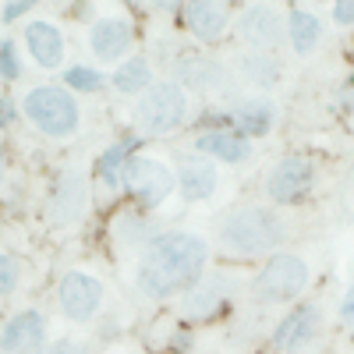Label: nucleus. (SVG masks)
Segmentation results:
<instances>
[{
  "instance_id": "1",
  "label": "nucleus",
  "mask_w": 354,
  "mask_h": 354,
  "mask_svg": "<svg viewBox=\"0 0 354 354\" xmlns=\"http://www.w3.org/2000/svg\"><path fill=\"white\" fill-rule=\"evenodd\" d=\"M209 262V241L192 230H160L156 238L142 248L135 287L149 301H167L174 294H188Z\"/></svg>"
},
{
  "instance_id": "2",
  "label": "nucleus",
  "mask_w": 354,
  "mask_h": 354,
  "mask_svg": "<svg viewBox=\"0 0 354 354\" xmlns=\"http://www.w3.org/2000/svg\"><path fill=\"white\" fill-rule=\"evenodd\" d=\"M287 220L283 213L270 209V205H241L220 220L216 227V241L223 255L234 259H262V255H277L287 241Z\"/></svg>"
},
{
  "instance_id": "3",
  "label": "nucleus",
  "mask_w": 354,
  "mask_h": 354,
  "mask_svg": "<svg viewBox=\"0 0 354 354\" xmlns=\"http://www.w3.org/2000/svg\"><path fill=\"white\" fill-rule=\"evenodd\" d=\"M21 117L32 124L43 138L64 142L75 138L82 128V106L71 88L57 85V82H39L28 85V93L21 96Z\"/></svg>"
},
{
  "instance_id": "4",
  "label": "nucleus",
  "mask_w": 354,
  "mask_h": 354,
  "mask_svg": "<svg viewBox=\"0 0 354 354\" xmlns=\"http://www.w3.org/2000/svg\"><path fill=\"white\" fill-rule=\"evenodd\" d=\"M188 93L174 78L153 82V88H145L142 100L135 103V128L138 135H170L181 131L188 121Z\"/></svg>"
},
{
  "instance_id": "5",
  "label": "nucleus",
  "mask_w": 354,
  "mask_h": 354,
  "mask_svg": "<svg viewBox=\"0 0 354 354\" xmlns=\"http://www.w3.org/2000/svg\"><path fill=\"white\" fill-rule=\"evenodd\" d=\"M312 280V270L301 255L294 252H277L273 259H266V266L252 280V298L259 305H287L294 298H301L305 287Z\"/></svg>"
},
{
  "instance_id": "6",
  "label": "nucleus",
  "mask_w": 354,
  "mask_h": 354,
  "mask_svg": "<svg viewBox=\"0 0 354 354\" xmlns=\"http://www.w3.org/2000/svg\"><path fill=\"white\" fill-rule=\"evenodd\" d=\"M124 188L138 205V213H153L177 192V174L153 156H131L124 170Z\"/></svg>"
},
{
  "instance_id": "7",
  "label": "nucleus",
  "mask_w": 354,
  "mask_h": 354,
  "mask_svg": "<svg viewBox=\"0 0 354 354\" xmlns=\"http://www.w3.org/2000/svg\"><path fill=\"white\" fill-rule=\"evenodd\" d=\"M315 160L305 156V153H290V156H280L270 174H266V195L277 205H294V202H305L315 188Z\"/></svg>"
},
{
  "instance_id": "8",
  "label": "nucleus",
  "mask_w": 354,
  "mask_h": 354,
  "mask_svg": "<svg viewBox=\"0 0 354 354\" xmlns=\"http://www.w3.org/2000/svg\"><path fill=\"white\" fill-rule=\"evenodd\" d=\"M322 330H326V322H322V305L319 301H301V305H294L277 326H273V351L277 354H308Z\"/></svg>"
},
{
  "instance_id": "9",
  "label": "nucleus",
  "mask_w": 354,
  "mask_h": 354,
  "mask_svg": "<svg viewBox=\"0 0 354 354\" xmlns=\"http://www.w3.org/2000/svg\"><path fill=\"white\" fill-rule=\"evenodd\" d=\"M106 287L96 273L88 270H68L57 283V305L71 322H93L103 308Z\"/></svg>"
},
{
  "instance_id": "10",
  "label": "nucleus",
  "mask_w": 354,
  "mask_h": 354,
  "mask_svg": "<svg viewBox=\"0 0 354 354\" xmlns=\"http://www.w3.org/2000/svg\"><path fill=\"white\" fill-rule=\"evenodd\" d=\"M234 294H238V277L234 273H205L188 294H181V312L192 322H209L230 308Z\"/></svg>"
},
{
  "instance_id": "11",
  "label": "nucleus",
  "mask_w": 354,
  "mask_h": 354,
  "mask_svg": "<svg viewBox=\"0 0 354 354\" xmlns=\"http://www.w3.org/2000/svg\"><path fill=\"white\" fill-rule=\"evenodd\" d=\"M283 32H287V15L273 4H255L238 15V39L255 53H273L283 43Z\"/></svg>"
},
{
  "instance_id": "12",
  "label": "nucleus",
  "mask_w": 354,
  "mask_h": 354,
  "mask_svg": "<svg viewBox=\"0 0 354 354\" xmlns=\"http://www.w3.org/2000/svg\"><path fill=\"white\" fill-rule=\"evenodd\" d=\"M135 46V25L124 15H103L88 28V50L103 64H124Z\"/></svg>"
},
{
  "instance_id": "13",
  "label": "nucleus",
  "mask_w": 354,
  "mask_h": 354,
  "mask_svg": "<svg viewBox=\"0 0 354 354\" xmlns=\"http://www.w3.org/2000/svg\"><path fill=\"white\" fill-rule=\"evenodd\" d=\"M50 322L39 308H21L0 326V354H43Z\"/></svg>"
},
{
  "instance_id": "14",
  "label": "nucleus",
  "mask_w": 354,
  "mask_h": 354,
  "mask_svg": "<svg viewBox=\"0 0 354 354\" xmlns=\"http://www.w3.org/2000/svg\"><path fill=\"white\" fill-rule=\"evenodd\" d=\"M85 205H88V181H85V174H78V170L57 174L53 192L46 198V220L53 227H68V223H75L85 213Z\"/></svg>"
},
{
  "instance_id": "15",
  "label": "nucleus",
  "mask_w": 354,
  "mask_h": 354,
  "mask_svg": "<svg viewBox=\"0 0 354 354\" xmlns=\"http://www.w3.org/2000/svg\"><path fill=\"white\" fill-rule=\"evenodd\" d=\"M174 82L185 88H195V93H220V88L230 82V75H227V64L223 61H216V57H209V53H181L174 61Z\"/></svg>"
},
{
  "instance_id": "16",
  "label": "nucleus",
  "mask_w": 354,
  "mask_h": 354,
  "mask_svg": "<svg viewBox=\"0 0 354 354\" xmlns=\"http://www.w3.org/2000/svg\"><path fill=\"white\" fill-rule=\"evenodd\" d=\"M25 50L43 71H61L64 57H68L64 32L53 21H46V18H32L25 25Z\"/></svg>"
},
{
  "instance_id": "17",
  "label": "nucleus",
  "mask_w": 354,
  "mask_h": 354,
  "mask_svg": "<svg viewBox=\"0 0 354 354\" xmlns=\"http://www.w3.org/2000/svg\"><path fill=\"white\" fill-rule=\"evenodd\" d=\"M220 188V167L209 156H181L177 163V192L185 202H209Z\"/></svg>"
},
{
  "instance_id": "18",
  "label": "nucleus",
  "mask_w": 354,
  "mask_h": 354,
  "mask_svg": "<svg viewBox=\"0 0 354 354\" xmlns=\"http://www.w3.org/2000/svg\"><path fill=\"white\" fill-rule=\"evenodd\" d=\"M280 121V106L270 96H245L230 106V124L245 138H266Z\"/></svg>"
},
{
  "instance_id": "19",
  "label": "nucleus",
  "mask_w": 354,
  "mask_h": 354,
  "mask_svg": "<svg viewBox=\"0 0 354 354\" xmlns=\"http://www.w3.org/2000/svg\"><path fill=\"white\" fill-rule=\"evenodd\" d=\"M252 138H245L241 131L223 128V131H198L195 135V153L209 156L213 163H227V167H238L252 160Z\"/></svg>"
},
{
  "instance_id": "20",
  "label": "nucleus",
  "mask_w": 354,
  "mask_h": 354,
  "mask_svg": "<svg viewBox=\"0 0 354 354\" xmlns=\"http://www.w3.org/2000/svg\"><path fill=\"white\" fill-rule=\"evenodd\" d=\"M185 15V25H188V32L202 43H216L223 32H227V25H230V8L227 4H209V0H198V4H185L181 8Z\"/></svg>"
},
{
  "instance_id": "21",
  "label": "nucleus",
  "mask_w": 354,
  "mask_h": 354,
  "mask_svg": "<svg viewBox=\"0 0 354 354\" xmlns=\"http://www.w3.org/2000/svg\"><path fill=\"white\" fill-rule=\"evenodd\" d=\"M322 32H326L322 18L312 8H301V4L287 8V43L298 57H312L322 46Z\"/></svg>"
},
{
  "instance_id": "22",
  "label": "nucleus",
  "mask_w": 354,
  "mask_h": 354,
  "mask_svg": "<svg viewBox=\"0 0 354 354\" xmlns=\"http://www.w3.org/2000/svg\"><path fill=\"white\" fill-rule=\"evenodd\" d=\"M142 145V135H124V138H117L113 145H106V149L100 153V160H96V177L110 188V192H117L124 185V170H128V163H131V153Z\"/></svg>"
},
{
  "instance_id": "23",
  "label": "nucleus",
  "mask_w": 354,
  "mask_h": 354,
  "mask_svg": "<svg viewBox=\"0 0 354 354\" xmlns=\"http://www.w3.org/2000/svg\"><path fill=\"white\" fill-rule=\"evenodd\" d=\"M153 64H149V57H128L124 64H117L113 75H110V85L117 88V93H124V96H142L145 88H153Z\"/></svg>"
},
{
  "instance_id": "24",
  "label": "nucleus",
  "mask_w": 354,
  "mask_h": 354,
  "mask_svg": "<svg viewBox=\"0 0 354 354\" xmlns=\"http://www.w3.org/2000/svg\"><path fill=\"white\" fill-rule=\"evenodd\" d=\"M238 71H241V78L248 82V85H255V88H270V85H277L283 75V68H280V61H277V53H255V50H248V53H241L238 57Z\"/></svg>"
},
{
  "instance_id": "25",
  "label": "nucleus",
  "mask_w": 354,
  "mask_h": 354,
  "mask_svg": "<svg viewBox=\"0 0 354 354\" xmlns=\"http://www.w3.org/2000/svg\"><path fill=\"white\" fill-rule=\"evenodd\" d=\"M113 230H117V241L121 245H142V248L160 234V227L153 220H145V213H124L113 223Z\"/></svg>"
},
{
  "instance_id": "26",
  "label": "nucleus",
  "mask_w": 354,
  "mask_h": 354,
  "mask_svg": "<svg viewBox=\"0 0 354 354\" xmlns=\"http://www.w3.org/2000/svg\"><path fill=\"white\" fill-rule=\"evenodd\" d=\"M61 82L64 88H71V93H100V88H106V75L88 68V64H71L61 71Z\"/></svg>"
},
{
  "instance_id": "27",
  "label": "nucleus",
  "mask_w": 354,
  "mask_h": 354,
  "mask_svg": "<svg viewBox=\"0 0 354 354\" xmlns=\"http://www.w3.org/2000/svg\"><path fill=\"white\" fill-rule=\"evenodd\" d=\"M21 71H25V64H21L18 43L15 39H0V78H4V82H18Z\"/></svg>"
},
{
  "instance_id": "28",
  "label": "nucleus",
  "mask_w": 354,
  "mask_h": 354,
  "mask_svg": "<svg viewBox=\"0 0 354 354\" xmlns=\"http://www.w3.org/2000/svg\"><path fill=\"white\" fill-rule=\"evenodd\" d=\"M21 283V262L0 248V298H8V294H15Z\"/></svg>"
},
{
  "instance_id": "29",
  "label": "nucleus",
  "mask_w": 354,
  "mask_h": 354,
  "mask_svg": "<svg viewBox=\"0 0 354 354\" xmlns=\"http://www.w3.org/2000/svg\"><path fill=\"white\" fill-rule=\"evenodd\" d=\"M330 18H333V25L351 28L354 25V0H337V4L330 8Z\"/></svg>"
},
{
  "instance_id": "30",
  "label": "nucleus",
  "mask_w": 354,
  "mask_h": 354,
  "mask_svg": "<svg viewBox=\"0 0 354 354\" xmlns=\"http://www.w3.org/2000/svg\"><path fill=\"white\" fill-rule=\"evenodd\" d=\"M337 315L340 322H347V326H354V283L340 294V305H337Z\"/></svg>"
},
{
  "instance_id": "31",
  "label": "nucleus",
  "mask_w": 354,
  "mask_h": 354,
  "mask_svg": "<svg viewBox=\"0 0 354 354\" xmlns=\"http://www.w3.org/2000/svg\"><path fill=\"white\" fill-rule=\"evenodd\" d=\"M18 113H21V106H15L11 96H0V128H11L18 121Z\"/></svg>"
},
{
  "instance_id": "32",
  "label": "nucleus",
  "mask_w": 354,
  "mask_h": 354,
  "mask_svg": "<svg viewBox=\"0 0 354 354\" xmlns=\"http://www.w3.org/2000/svg\"><path fill=\"white\" fill-rule=\"evenodd\" d=\"M28 11H32V4H28V0H15V4L0 8V18H4V21H18V18L28 15Z\"/></svg>"
},
{
  "instance_id": "33",
  "label": "nucleus",
  "mask_w": 354,
  "mask_h": 354,
  "mask_svg": "<svg viewBox=\"0 0 354 354\" xmlns=\"http://www.w3.org/2000/svg\"><path fill=\"white\" fill-rule=\"evenodd\" d=\"M340 106H344L347 113H354V75H347V82H344V88H340Z\"/></svg>"
},
{
  "instance_id": "34",
  "label": "nucleus",
  "mask_w": 354,
  "mask_h": 354,
  "mask_svg": "<svg viewBox=\"0 0 354 354\" xmlns=\"http://www.w3.org/2000/svg\"><path fill=\"white\" fill-rule=\"evenodd\" d=\"M43 354H78V347H75L71 340H57V344H50Z\"/></svg>"
},
{
  "instance_id": "35",
  "label": "nucleus",
  "mask_w": 354,
  "mask_h": 354,
  "mask_svg": "<svg viewBox=\"0 0 354 354\" xmlns=\"http://www.w3.org/2000/svg\"><path fill=\"white\" fill-rule=\"evenodd\" d=\"M188 344H192V337H188V333L181 330V333H177V337H174V344H170V351H188Z\"/></svg>"
},
{
  "instance_id": "36",
  "label": "nucleus",
  "mask_w": 354,
  "mask_h": 354,
  "mask_svg": "<svg viewBox=\"0 0 354 354\" xmlns=\"http://www.w3.org/2000/svg\"><path fill=\"white\" fill-rule=\"evenodd\" d=\"M4 174H8V153H4V145H0V185H4Z\"/></svg>"
}]
</instances>
